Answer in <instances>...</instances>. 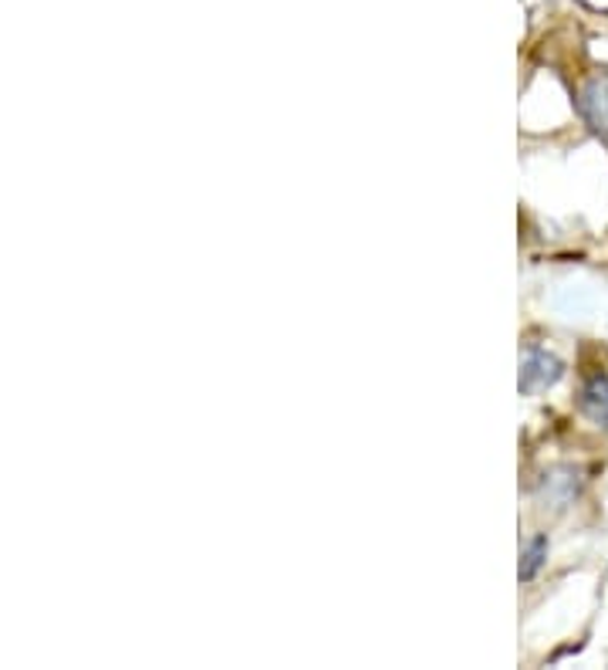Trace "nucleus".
<instances>
[{
    "label": "nucleus",
    "instance_id": "nucleus-1",
    "mask_svg": "<svg viewBox=\"0 0 608 670\" xmlns=\"http://www.w3.org/2000/svg\"><path fill=\"white\" fill-rule=\"evenodd\" d=\"M578 115L595 136L608 139V71H595L582 82V89H578Z\"/></svg>",
    "mask_w": 608,
    "mask_h": 670
},
{
    "label": "nucleus",
    "instance_id": "nucleus-2",
    "mask_svg": "<svg viewBox=\"0 0 608 670\" xmlns=\"http://www.w3.org/2000/svg\"><path fill=\"white\" fill-rule=\"evenodd\" d=\"M561 376H564V363L554 356V352H548V349H531V352H527L524 366H520L517 386H520L524 397H538V393L551 389Z\"/></svg>",
    "mask_w": 608,
    "mask_h": 670
},
{
    "label": "nucleus",
    "instance_id": "nucleus-3",
    "mask_svg": "<svg viewBox=\"0 0 608 670\" xmlns=\"http://www.w3.org/2000/svg\"><path fill=\"white\" fill-rule=\"evenodd\" d=\"M578 407L595 427H608V373H595L585 379Z\"/></svg>",
    "mask_w": 608,
    "mask_h": 670
},
{
    "label": "nucleus",
    "instance_id": "nucleus-4",
    "mask_svg": "<svg viewBox=\"0 0 608 670\" xmlns=\"http://www.w3.org/2000/svg\"><path fill=\"white\" fill-rule=\"evenodd\" d=\"M544 559H548V538L538 535V538H531V545H527L524 556H520V569H517L520 582H531L538 576V569L544 566Z\"/></svg>",
    "mask_w": 608,
    "mask_h": 670
}]
</instances>
